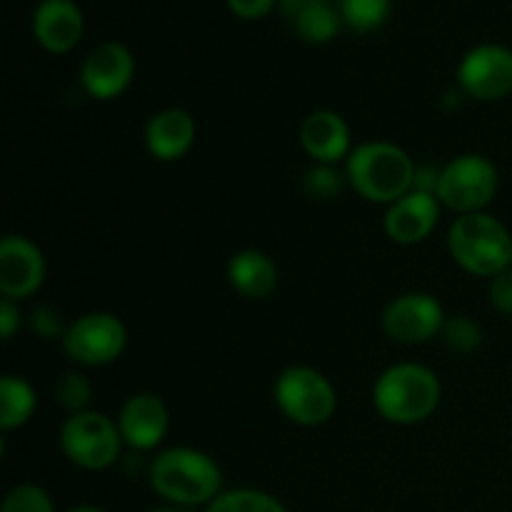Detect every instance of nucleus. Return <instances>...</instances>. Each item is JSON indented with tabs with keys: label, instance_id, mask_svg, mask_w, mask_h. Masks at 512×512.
Instances as JSON below:
<instances>
[{
	"label": "nucleus",
	"instance_id": "nucleus-13",
	"mask_svg": "<svg viewBox=\"0 0 512 512\" xmlns=\"http://www.w3.org/2000/svg\"><path fill=\"white\" fill-rule=\"evenodd\" d=\"M118 428L125 445L140 453L160 448L170 428V415L163 398L155 393H135L118 413Z\"/></svg>",
	"mask_w": 512,
	"mask_h": 512
},
{
	"label": "nucleus",
	"instance_id": "nucleus-2",
	"mask_svg": "<svg viewBox=\"0 0 512 512\" xmlns=\"http://www.w3.org/2000/svg\"><path fill=\"white\" fill-rule=\"evenodd\" d=\"M415 168L418 165L400 145L388 140H368L348 155L345 178L360 198L378 205H393L413 190Z\"/></svg>",
	"mask_w": 512,
	"mask_h": 512
},
{
	"label": "nucleus",
	"instance_id": "nucleus-26",
	"mask_svg": "<svg viewBox=\"0 0 512 512\" xmlns=\"http://www.w3.org/2000/svg\"><path fill=\"white\" fill-rule=\"evenodd\" d=\"M0 512H55V508L50 495L45 493L40 485L23 483L15 485L13 490H8Z\"/></svg>",
	"mask_w": 512,
	"mask_h": 512
},
{
	"label": "nucleus",
	"instance_id": "nucleus-33",
	"mask_svg": "<svg viewBox=\"0 0 512 512\" xmlns=\"http://www.w3.org/2000/svg\"><path fill=\"white\" fill-rule=\"evenodd\" d=\"M463 98H465V93L460 88H450L448 93L443 95V100H440V105H443V108H458L460 103H463Z\"/></svg>",
	"mask_w": 512,
	"mask_h": 512
},
{
	"label": "nucleus",
	"instance_id": "nucleus-29",
	"mask_svg": "<svg viewBox=\"0 0 512 512\" xmlns=\"http://www.w3.org/2000/svg\"><path fill=\"white\" fill-rule=\"evenodd\" d=\"M280 5V0H228L230 13L243 20H260L268 13H273Z\"/></svg>",
	"mask_w": 512,
	"mask_h": 512
},
{
	"label": "nucleus",
	"instance_id": "nucleus-34",
	"mask_svg": "<svg viewBox=\"0 0 512 512\" xmlns=\"http://www.w3.org/2000/svg\"><path fill=\"white\" fill-rule=\"evenodd\" d=\"M65 512H105V510L98 508V505H75V508H70Z\"/></svg>",
	"mask_w": 512,
	"mask_h": 512
},
{
	"label": "nucleus",
	"instance_id": "nucleus-4",
	"mask_svg": "<svg viewBox=\"0 0 512 512\" xmlns=\"http://www.w3.org/2000/svg\"><path fill=\"white\" fill-rule=\"evenodd\" d=\"M448 250L455 265L478 278H490L512 265L510 230L490 213L458 215L448 230Z\"/></svg>",
	"mask_w": 512,
	"mask_h": 512
},
{
	"label": "nucleus",
	"instance_id": "nucleus-27",
	"mask_svg": "<svg viewBox=\"0 0 512 512\" xmlns=\"http://www.w3.org/2000/svg\"><path fill=\"white\" fill-rule=\"evenodd\" d=\"M30 330H33L35 335H40L43 340H55V338L63 340L68 325L63 323L60 310H55L53 305L43 303L30 313Z\"/></svg>",
	"mask_w": 512,
	"mask_h": 512
},
{
	"label": "nucleus",
	"instance_id": "nucleus-1",
	"mask_svg": "<svg viewBox=\"0 0 512 512\" xmlns=\"http://www.w3.org/2000/svg\"><path fill=\"white\" fill-rule=\"evenodd\" d=\"M150 485L173 505H205L223 493V470L198 448H165L150 460Z\"/></svg>",
	"mask_w": 512,
	"mask_h": 512
},
{
	"label": "nucleus",
	"instance_id": "nucleus-28",
	"mask_svg": "<svg viewBox=\"0 0 512 512\" xmlns=\"http://www.w3.org/2000/svg\"><path fill=\"white\" fill-rule=\"evenodd\" d=\"M490 305L498 313L512 315V265L490 280Z\"/></svg>",
	"mask_w": 512,
	"mask_h": 512
},
{
	"label": "nucleus",
	"instance_id": "nucleus-9",
	"mask_svg": "<svg viewBox=\"0 0 512 512\" xmlns=\"http://www.w3.org/2000/svg\"><path fill=\"white\" fill-rule=\"evenodd\" d=\"M458 88L480 103H498L512 93V50L500 43L470 48L458 65Z\"/></svg>",
	"mask_w": 512,
	"mask_h": 512
},
{
	"label": "nucleus",
	"instance_id": "nucleus-8",
	"mask_svg": "<svg viewBox=\"0 0 512 512\" xmlns=\"http://www.w3.org/2000/svg\"><path fill=\"white\" fill-rule=\"evenodd\" d=\"M60 343L73 363L100 368V365L115 363L125 353L128 328L118 315L95 310V313H85L73 320Z\"/></svg>",
	"mask_w": 512,
	"mask_h": 512
},
{
	"label": "nucleus",
	"instance_id": "nucleus-14",
	"mask_svg": "<svg viewBox=\"0 0 512 512\" xmlns=\"http://www.w3.org/2000/svg\"><path fill=\"white\" fill-rule=\"evenodd\" d=\"M33 38L53 55L78 48L85 33V15L75 0H40L33 10Z\"/></svg>",
	"mask_w": 512,
	"mask_h": 512
},
{
	"label": "nucleus",
	"instance_id": "nucleus-11",
	"mask_svg": "<svg viewBox=\"0 0 512 512\" xmlns=\"http://www.w3.org/2000/svg\"><path fill=\"white\" fill-rule=\"evenodd\" d=\"M135 75V58L128 45L105 40L85 55L80 65V85L95 100H115L128 90Z\"/></svg>",
	"mask_w": 512,
	"mask_h": 512
},
{
	"label": "nucleus",
	"instance_id": "nucleus-17",
	"mask_svg": "<svg viewBox=\"0 0 512 512\" xmlns=\"http://www.w3.org/2000/svg\"><path fill=\"white\" fill-rule=\"evenodd\" d=\"M195 120L183 108H165L145 125V148L155 160L173 163L180 160L195 143Z\"/></svg>",
	"mask_w": 512,
	"mask_h": 512
},
{
	"label": "nucleus",
	"instance_id": "nucleus-24",
	"mask_svg": "<svg viewBox=\"0 0 512 512\" xmlns=\"http://www.w3.org/2000/svg\"><path fill=\"white\" fill-rule=\"evenodd\" d=\"M345 183V170H338V165H318L315 163L313 168L305 173L303 178V190L308 198L313 200H335L340 193H343Z\"/></svg>",
	"mask_w": 512,
	"mask_h": 512
},
{
	"label": "nucleus",
	"instance_id": "nucleus-20",
	"mask_svg": "<svg viewBox=\"0 0 512 512\" xmlns=\"http://www.w3.org/2000/svg\"><path fill=\"white\" fill-rule=\"evenodd\" d=\"M293 23L295 35H298L303 43L308 45H325L330 40L338 38L340 33V25H343V18H340V10L338 5L328 3H320L313 5V8L303 10L298 18L290 20Z\"/></svg>",
	"mask_w": 512,
	"mask_h": 512
},
{
	"label": "nucleus",
	"instance_id": "nucleus-12",
	"mask_svg": "<svg viewBox=\"0 0 512 512\" xmlns=\"http://www.w3.org/2000/svg\"><path fill=\"white\" fill-rule=\"evenodd\" d=\"M45 255L25 235H5L0 243V293L3 298H33L45 283Z\"/></svg>",
	"mask_w": 512,
	"mask_h": 512
},
{
	"label": "nucleus",
	"instance_id": "nucleus-31",
	"mask_svg": "<svg viewBox=\"0 0 512 512\" xmlns=\"http://www.w3.org/2000/svg\"><path fill=\"white\" fill-rule=\"evenodd\" d=\"M438 183H440V168H435V165H418V168H415L413 190L438 195Z\"/></svg>",
	"mask_w": 512,
	"mask_h": 512
},
{
	"label": "nucleus",
	"instance_id": "nucleus-35",
	"mask_svg": "<svg viewBox=\"0 0 512 512\" xmlns=\"http://www.w3.org/2000/svg\"><path fill=\"white\" fill-rule=\"evenodd\" d=\"M150 512H180V510H175V508H155V510H150Z\"/></svg>",
	"mask_w": 512,
	"mask_h": 512
},
{
	"label": "nucleus",
	"instance_id": "nucleus-10",
	"mask_svg": "<svg viewBox=\"0 0 512 512\" xmlns=\"http://www.w3.org/2000/svg\"><path fill=\"white\" fill-rule=\"evenodd\" d=\"M445 310L433 295L405 293L385 305L380 328L390 340L403 345H420L443 333Z\"/></svg>",
	"mask_w": 512,
	"mask_h": 512
},
{
	"label": "nucleus",
	"instance_id": "nucleus-23",
	"mask_svg": "<svg viewBox=\"0 0 512 512\" xmlns=\"http://www.w3.org/2000/svg\"><path fill=\"white\" fill-rule=\"evenodd\" d=\"M53 398L55 403L63 410H68L70 415L85 413L90 400H93V385H90V380L85 378L83 373L70 370V373L60 375L58 378V383H55L53 388Z\"/></svg>",
	"mask_w": 512,
	"mask_h": 512
},
{
	"label": "nucleus",
	"instance_id": "nucleus-15",
	"mask_svg": "<svg viewBox=\"0 0 512 512\" xmlns=\"http://www.w3.org/2000/svg\"><path fill=\"white\" fill-rule=\"evenodd\" d=\"M440 200L438 195L420 193V190H410L393 205H388L385 213V233L393 243L398 245H418L438 228L440 220Z\"/></svg>",
	"mask_w": 512,
	"mask_h": 512
},
{
	"label": "nucleus",
	"instance_id": "nucleus-22",
	"mask_svg": "<svg viewBox=\"0 0 512 512\" xmlns=\"http://www.w3.org/2000/svg\"><path fill=\"white\" fill-rule=\"evenodd\" d=\"M205 512H288L280 500L273 495L263 493V490L253 488H238V490H223L213 503L205 508Z\"/></svg>",
	"mask_w": 512,
	"mask_h": 512
},
{
	"label": "nucleus",
	"instance_id": "nucleus-16",
	"mask_svg": "<svg viewBox=\"0 0 512 512\" xmlns=\"http://www.w3.org/2000/svg\"><path fill=\"white\" fill-rule=\"evenodd\" d=\"M300 145L318 165H338L353 153L350 125L335 110H313L300 123Z\"/></svg>",
	"mask_w": 512,
	"mask_h": 512
},
{
	"label": "nucleus",
	"instance_id": "nucleus-6",
	"mask_svg": "<svg viewBox=\"0 0 512 512\" xmlns=\"http://www.w3.org/2000/svg\"><path fill=\"white\" fill-rule=\"evenodd\" d=\"M60 450L73 465L83 470H108L123 453V435L118 420L105 413L85 410V413L68 415L58 433Z\"/></svg>",
	"mask_w": 512,
	"mask_h": 512
},
{
	"label": "nucleus",
	"instance_id": "nucleus-5",
	"mask_svg": "<svg viewBox=\"0 0 512 512\" xmlns=\"http://www.w3.org/2000/svg\"><path fill=\"white\" fill-rule=\"evenodd\" d=\"M275 405L290 423L300 428L325 425L338 410L333 383L310 365H290L278 375L273 388Z\"/></svg>",
	"mask_w": 512,
	"mask_h": 512
},
{
	"label": "nucleus",
	"instance_id": "nucleus-30",
	"mask_svg": "<svg viewBox=\"0 0 512 512\" xmlns=\"http://www.w3.org/2000/svg\"><path fill=\"white\" fill-rule=\"evenodd\" d=\"M23 325V313H20L18 300L3 298L0 300V335L3 340H10Z\"/></svg>",
	"mask_w": 512,
	"mask_h": 512
},
{
	"label": "nucleus",
	"instance_id": "nucleus-3",
	"mask_svg": "<svg viewBox=\"0 0 512 512\" xmlns=\"http://www.w3.org/2000/svg\"><path fill=\"white\" fill-rule=\"evenodd\" d=\"M443 398L440 378L420 363H398L378 375L373 385V405L383 420L393 425H418L438 410Z\"/></svg>",
	"mask_w": 512,
	"mask_h": 512
},
{
	"label": "nucleus",
	"instance_id": "nucleus-19",
	"mask_svg": "<svg viewBox=\"0 0 512 512\" xmlns=\"http://www.w3.org/2000/svg\"><path fill=\"white\" fill-rule=\"evenodd\" d=\"M35 408H38V398L28 380L20 375H5L0 380V428L5 433L23 428L33 418Z\"/></svg>",
	"mask_w": 512,
	"mask_h": 512
},
{
	"label": "nucleus",
	"instance_id": "nucleus-25",
	"mask_svg": "<svg viewBox=\"0 0 512 512\" xmlns=\"http://www.w3.org/2000/svg\"><path fill=\"white\" fill-rule=\"evenodd\" d=\"M443 340L450 350L455 353H473L483 345V325L478 320H473L470 315H453V318L445 320L443 325Z\"/></svg>",
	"mask_w": 512,
	"mask_h": 512
},
{
	"label": "nucleus",
	"instance_id": "nucleus-32",
	"mask_svg": "<svg viewBox=\"0 0 512 512\" xmlns=\"http://www.w3.org/2000/svg\"><path fill=\"white\" fill-rule=\"evenodd\" d=\"M320 3H328V0H280V10H283V15L288 20L298 18L303 10L313 8V5H320Z\"/></svg>",
	"mask_w": 512,
	"mask_h": 512
},
{
	"label": "nucleus",
	"instance_id": "nucleus-21",
	"mask_svg": "<svg viewBox=\"0 0 512 512\" xmlns=\"http://www.w3.org/2000/svg\"><path fill=\"white\" fill-rule=\"evenodd\" d=\"M343 25L355 33H375L383 28L393 10V0H335Z\"/></svg>",
	"mask_w": 512,
	"mask_h": 512
},
{
	"label": "nucleus",
	"instance_id": "nucleus-7",
	"mask_svg": "<svg viewBox=\"0 0 512 512\" xmlns=\"http://www.w3.org/2000/svg\"><path fill=\"white\" fill-rule=\"evenodd\" d=\"M500 175L493 160L478 153H465L440 168L438 200L458 215L485 213L498 193Z\"/></svg>",
	"mask_w": 512,
	"mask_h": 512
},
{
	"label": "nucleus",
	"instance_id": "nucleus-18",
	"mask_svg": "<svg viewBox=\"0 0 512 512\" xmlns=\"http://www.w3.org/2000/svg\"><path fill=\"white\" fill-rule=\"evenodd\" d=\"M228 280L238 295L248 300H265L280 283L278 265L263 250H238L228 263Z\"/></svg>",
	"mask_w": 512,
	"mask_h": 512
}]
</instances>
